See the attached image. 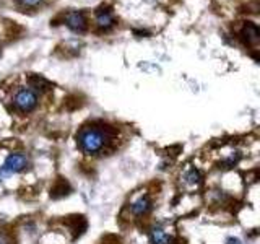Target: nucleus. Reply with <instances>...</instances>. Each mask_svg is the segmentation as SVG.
Segmentation results:
<instances>
[{
	"mask_svg": "<svg viewBox=\"0 0 260 244\" xmlns=\"http://www.w3.org/2000/svg\"><path fill=\"white\" fill-rule=\"evenodd\" d=\"M15 108L21 112H29L38 106V95L31 88H20L13 98Z\"/></svg>",
	"mask_w": 260,
	"mask_h": 244,
	"instance_id": "f03ea898",
	"label": "nucleus"
},
{
	"mask_svg": "<svg viewBox=\"0 0 260 244\" xmlns=\"http://www.w3.org/2000/svg\"><path fill=\"white\" fill-rule=\"evenodd\" d=\"M18 2L23 5V7H28V8H32V7H38L43 0H18Z\"/></svg>",
	"mask_w": 260,
	"mask_h": 244,
	"instance_id": "f8f14e48",
	"label": "nucleus"
},
{
	"mask_svg": "<svg viewBox=\"0 0 260 244\" xmlns=\"http://www.w3.org/2000/svg\"><path fill=\"white\" fill-rule=\"evenodd\" d=\"M150 241L153 244H171L173 242L171 236L162 230V228H153L150 231Z\"/></svg>",
	"mask_w": 260,
	"mask_h": 244,
	"instance_id": "0eeeda50",
	"label": "nucleus"
},
{
	"mask_svg": "<svg viewBox=\"0 0 260 244\" xmlns=\"http://www.w3.org/2000/svg\"><path fill=\"white\" fill-rule=\"evenodd\" d=\"M241 35L246 38V41L249 44H252V43H257L258 41V36H260V33H258V28L255 26L254 23H250V21H247L246 24H244V28H242V33Z\"/></svg>",
	"mask_w": 260,
	"mask_h": 244,
	"instance_id": "6e6552de",
	"label": "nucleus"
},
{
	"mask_svg": "<svg viewBox=\"0 0 260 244\" xmlns=\"http://www.w3.org/2000/svg\"><path fill=\"white\" fill-rule=\"evenodd\" d=\"M63 23L73 31V33H83L88 26L86 16L83 12H69L65 15Z\"/></svg>",
	"mask_w": 260,
	"mask_h": 244,
	"instance_id": "20e7f679",
	"label": "nucleus"
},
{
	"mask_svg": "<svg viewBox=\"0 0 260 244\" xmlns=\"http://www.w3.org/2000/svg\"><path fill=\"white\" fill-rule=\"evenodd\" d=\"M151 205H153L151 199L148 197V195H143V197H140L132 203V214L137 217H143L151 210Z\"/></svg>",
	"mask_w": 260,
	"mask_h": 244,
	"instance_id": "39448f33",
	"label": "nucleus"
},
{
	"mask_svg": "<svg viewBox=\"0 0 260 244\" xmlns=\"http://www.w3.org/2000/svg\"><path fill=\"white\" fill-rule=\"evenodd\" d=\"M0 244H8V239L5 238L2 233H0Z\"/></svg>",
	"mask_w": 260,
	"mask_h": 244,
	"instance_id": "ddd939ff",
	"label": "nucleus"
},
{
	"mask_svg": "<svg viewBox=\"0 0 260 244\" xmlns=\"http://www.w3.org/2000/svg\"><path fill=\"white\" fill-rule=\"evenodd\" d=\"M109 143V134L106 129L100 127H85L78 134V145L80 148L88 155H98L106 148Z\"/></svg>",
	"mask_w": 260,
	"mask_h": 244,
	"instance_id": "f257e3e1",
	"label": "nucleus"
},
{
	"mask_svg": "<svg viewBox=\"0 0 260 244\" xmlns=\"http://www.w3.org/2000/svg\"><path fill=\"white\" fill-rule=\"evenodd\" d=\"M96 24L101 29H109L114 26V16L109 10H100L96 13Z\"/></svg>",
	"mask_w": 260,
	"mask_h": 244,
	"instance_id": "423d86ee",
	"label": "nucleus"
},
{
	"mask_svg": "<svg viewBox=\"0 0 260 244\" xmlns=\"http://www.w3.org/2000/svg\"><path fill=\"white\" fill-rule=\"evenodd\" d=\"M69 184L65 182V181H59L54 187H52V191H51V195L54 199H59V197H63L65 194H69Z\"/></svg>",
	"mask_w": 260,
	"mask_h": 244,
	"instance_id": "1a4fd4ad",
	"label": "nucleus"
},
{
	"mask_svg": "<svg viewBox=\"0 0 260 244\" xmlns=\"http://www.w3.org/2000/svg\"><path fill=\"white\" fill-rule=\"evenodd\" d=\"M185 181L189 184H199L200 182V173L197 169H190L189 173L185 174Z\"/></svg>",
	"mask_w": 260,
	"mask_h": 244,
	"instance_id": "9b49d317",
	"label": "nucleus"
},
{
	"mask_svg": "<svg viewBox=\"0 0 260 244\" xmlns=\"http://www.w3.org/2000/svg\"><path fill=\"white\" fill-rule=\"evenodd\" d=\"M28 163L29 161L26 158V155H23V153L8 155L7 160L4 161L2 168H0V179L7 174H15V173H20V171H23V169H26Z\"/></svg>",
	"mask_w": 260,
	"mask_h": 244,
	"instance_id": "7ed1b4c3",
	"label": "nucleus"
},
{
	"mask_svg": "<svg viewBox=\"0 0 260 244\" xmlns=\"http://www.w3.org/2000/svg\"><path fill=\"white\" fill-rule=\"evenodd\" d=\"M29 81H31V83L35 85L36 88H39V86H41V89H49V88H51V85H49V81H46L43 77H39V75L31 77V78H29Z\"/></svg>",
	"mask_w": 260,
	"mask_h": 244,
	"instance_id": "9d476101",
	"label": "nucleus"
},
{
	"mask_svg": "<svg viewBox=\"0 0 260 244\" xmlns=\"http://www.w3.org/2000/svg\"><path fill=\"white\" fill-rule=\"evenodd\" d=\"M228 244H241V241L239 239H230V241H228Z\"/></svg>",
	"mask_w": 260,
	"mask_h": 244,
	"instance_id": "4468645a",
	"label": "nucleus"
}]
</instances>
